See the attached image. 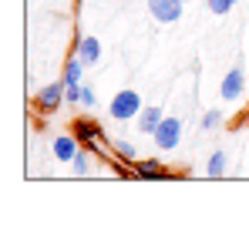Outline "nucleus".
Masks as SVG:
<instances>
[{
    "label": "nucleus",
    "mask_w": 249,
    "mask_h": 235,
    "mask_svg": "<svg viewBox=\"0 0 249 235\" xmlns=\"http://www.w3.org/2000/svg\"><path fill=\"white\" fill-rule=\"evenodd\" d=\"M185 3H189V0H185Z\"/></svg>",
    "instance_id": "aec40b11"
},
{
    "label": "nucleus",
    "mask_w": 249,
    "mask_h": 235,
    "mask_svg": "<svg viewBox=\"0 0 249 235\" xmlns=\"http://www.w3.org/2000/svg\"><path fill=\"white\" fill-rule=\"evenodd\" d=\"M219 124H222V111H215V108H212V111L202 115V131H212V128H219Z\"/></svg>",
    "instance_id": "2eb2a0df"
},
{
    "label": "nucleus",
    "mask_w": 249,
    "mask_h": 235,
    "mask_svg": "<svg viewBox=\"0 0 249 235\" xmlns=\"http://www.w3.org/2000/svg\"><path fill=\"white\" fill-rule=\"evenodd\" d=\"M182 7H185V0H148V14L159 24H175L182 17Z\"/></svg>",
    "instance_id": "0eeeda50"
},
{
    "label": "nucleus",
    "mask_w": 249,
    "mask_h": 235,
    "mask_svg": "<svg viewBox=\"0 0 249 235\" xmlns=\"http://www.w3.org/2000/svg\"><path fill=\"white\" fill-rule=\"evenodd\" d=\"M162 108H159V104H145V108H142V115L135 118V121H138V131H142V134H155V128H159V124H162Z\"/></svg>",
    "instance_id": "9d476101"
},
{
    "label": "nucleus",
    "mask_w": 249,
    "mask_h": 235,
    "mask_svg": "<svg viewBox=\"0 0 249 235\" xmlns=\"http://www.w3.org/2000/svg\"><path fill=\"white\" fill-rule=\"evenodd\" d=\"M64 104V81H54V84H44L41 91L34 94V108L41 115H54L57 108Z\"/></svg>",
    "instance_id": "39448f33"
},
{
    "label": "nucleus",
    "mask_w": 249,
    "mask_h": 235,
    "mask_svg": "<svg viewBox=\"0 0 249 235\" xmlns=\"http://www.w3.org/2000/svg\"><path fill=\"white\" fill-rule=\"evenodd\" d=\"M74 54L84 61V67H94V64L101 61V40H98V37H78Z\"/></svg>",
    "instance_id": "1a4fd4ad"
},
{
    "label": "nucleus",
    "mask_w": 249,
    "mask_h": 235,
    "mask_svg": "<svg viewBox=\"0 0 249 235\" xmlns=\"http://www.w3.org/2000/svg\"><path fill=\"white\" fill-rule=\"evenodd\" d=\"M81 71H84V61L74 54V57L64 64V78L61 81H64V84H81Z\"/></svg>",
    "instance_id": "9b49d317"
},
{
    "label": "nucleus",
    "mask_w": 249,
    "mask_h": 235,
    "mask_svg": "<svg viewBox=\"0 0 249 235\" xmlns=\"http://www.w3.org/2000/svg\"><path fill=\"white\" fill-rule=\"evenodd\" d=\"M219 94H222V101H239L243 94H246V71L236 64L226 78H222V84H219Z\"/></svg>",
    "instance_id": "423d86ee"
},
{
    "label": "nucleus",
    "mask_w": 249,
    "mask_h": 235,
    "mask_svg": "<svg viewBox=\"0 0 249 235\" xmlns=\"http://www.w3.org/2000/svg\"><path fill=\"white\" fill-rule=\"evenodd\" d=\"M131 165H135L138 182H172V178H175V171L165 168L159 158H135Z\"/></svg>",
    "instance_id": "20e7f679"
},
{
    "label": "nucleus",
    "mask_w": 249,
    "mask_h": 235,
    "mask_svg": "<svg viewBox=\"0 0 249 235\" xmlns=\"http://www.w3.org/2000/svg\"><path fill=\"white\" fill-rule=\"evenodd\" d=\"M71 168H74V175H91V151L88 148H81L78 155H74V161H71Z\"/></svg>",
    "instance_id": "ddd939ff"
},
{
    "label": "nucleus",
    "mask_w": 249,
    "mask_h": 235,
    "mask_svg": "<svg viewBox=\"0 0 249 235\" xmlns=\"http://www.w3.org/2000/svg\"><path fill=\"white\" fill-rule=\"evenodd\" d=\"M81 151V141L74 138V134H57L54 141H51V155L57 158V161H74V155Z\"/></svg>",
    "instance_id": "6e6552de"
},
{
    "label": "nucleus",
    "mask_w": 249,
    "mask_h": 235,
    "mask_svg": "<svg viewBox=\"0 0 249 235\" xmlns=\"http://www.w3.org/2000/svg\"><path fill=\"white\" fill-rule=\"evenodd\" d=\"M246 124H249V115H246Z\"/></svg>",
    "instance_id": "6ab92c4d"
},
{
    "label": "nucleus",
    "mask_w": 249,
    "mask_h": 235,
    "mask_svg": "<svg viewBox=\"0 0 249 235\" xmlns=\"http://www.w3.org/2000/svg\"><path fill=\"white\" fill-rule=\"evenodd\" d=\"M152 141H155L159 151H175L178 141H182V121L178 118H162V124L155 128Z\"/></svg>",
    "instance_id": "7ed1b4c3"
},
{
    "label": "nucleus",
    "mask_w": 249,
    "mask_h": 235,
    "mask_svg": "<svg viewBox=\"0 0 249 235\" xmlns=\"http://www.w3.org/2000/svg\"><path fill=\"white\" fill-rule=\"evenodd\" d=\"M111 148H115V155L122 158V161H135V158H138V151H135V145H131V141H122V138H118Z\"/></svg>",
    "instance_id": "4468645a"
},
{
    "label": "nucleus",
    "mask_w": 249,
    "mask_h": 235,
    "mask_svg": "<svg viewBox=\"0 0 249 235\" xmlns=\"http://www.w3.org/2000/svg\"><path fill=\"white\" fill-rule=\"evenodd\" d=\"M71 134H74V138L81 141V145L88 148V151H91V155L105 158L101 151H98V141L105 138V128H101V124L94 121V118H74V121H71Z\"/></svg>",
    "instance_id": "f03ea898"
},
{
    "label": "nucleus",
    "mask_w": 249,
    "mask_h": 235,
    "mask_svg": "<svg viewBox=\"0 0 249 235\" xmlns=\"http://www.w3.org/2000/svg\"><path fill=\"white\" fill-rule=\"evenodd\" d=\"M206 175L209 178H222V175H226V151H212V155H209Z\"/></svg>",
    "instance_id": "f8f14e48"
},
{
    "label": "nucleus",
    "mask_w": 249,
    "mask_h": 235,
    "mask_svg": "<svg viewBox=\"0 0 249 235\" xmlns=\"http://www.w3.org/2000/svg\"><path fill=\"white\" fill-rule=\"evenodd\" d=\"M98 101H94V91L91 87H81V108H94Z\"/></svg>",
    "instance_id": "a211bd4d"
},
{
    "label": "nucleus",
    "mask_w": 249,
    "mask_h": 235,
    "mask_svg": "<svg viewBox=\"0 0 249 235\" xmlns=\"http://www.w3.org/2000/svg\"><path fill=\"white\" fill-rule=\"evenodd\" d=\"M142 94L138 91H131V87H124L118 91L115 98H111V104H108V115L115 118V121H135V118L142 115Z\"/></svg>",
    "instance_id": "f257e3e1"
},
{
    "label": "nucleus",
    "mask_w": 249,
    "mask_h": 235,
    "mask_svg": "<svg viewBox=\"0 0 249 235\" xmlns=\"http://www.w3.org/2000/svg\"><path fill=\"white\" fill-rule=\"evenodd\" d=\"M206 3H209V10H212V14H219V17H222V14H229V10L236 7V0H206Z\"/></svg>",
    "instance_id": "dca6fc26"
},
{
    "label": "nucleus",
    "mask_w": 249,
    "mask_h": 235,
    "mask_svg": "<svg viewBox=\"0 0 249 235\" xmlns=\"http://www.w3.org/2000/svg\"><path fill=\"white\" fill-rule=\"evenodd\" d=\"M64 98L68 104H81V84H64Z\"/></svg>",
    "instance_id": "f3484780"
}]
</instances>
